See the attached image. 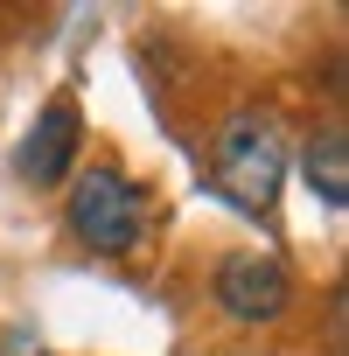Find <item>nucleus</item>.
<instances>
[{
    "mask_svg": "<svg viewBox=\"0 0 349 356\" xmlns=\"http://www.w3.org/2000/svg\"><path fill=\"white\" fill-rule=\"evenodd\" d=\"M210 182L224 203H238L245 217H266L279 203L286 182V140L273 126V112H231L210 140Z\"/></svg>",
    "mask_w": 349,
    "mask_h": 356,
    "instance_id": "1",
    "label": "nucleus"
},
{
    "mask_svg": "<svg viewBox=\"0 0 349 356\" xmlns=\"http://www.w3.org/2000/svg\"><path fill=\"white\" fill-rule=\"evenodd\" d=\"M63 210H70V231H77L91 252H105V259H126V252L140 245V231H147V189L133 182V175H119L112 161L77 168Z\"/></svg>",
    "mask_w": 349,
    "mask_h": 356,
    "instance_id": "2",
    "label": "nucleus"
},
{
    "mask_svg": "<svg viewBox=\"0 0 349 356\" xmlns=\"http://www.w3.org/2000/svg\"><path fill=\"white\" fill-rule=\"evenodd\" d=\"M286 300H293V280H286V266H279L273 252H231V259L217 266V307H224L231 321H245V328L279 321Z\"/></svg>",
    "mask_w": 349,
    "mask_h": 356,
    "instance_id": "3",
    "label": "nucleus"
},
{
    "mask_svg": "<svg viewBox=\"0 0 349 356\" xmlns=\"http://www.w3.org/2000/svg\"><path fill=\"white\" fill-rule=\"evenodd\" d=\"M77 147H84L77 98H49L42 119L29 126V140H22V175H29L35 189H49V182H63V175L77 168Z\"/></svg>",
    "mask_w": 349,
    "mask_h": 356,
    "instance_id": "4",
    "label": "nucleus"
},
{
    "mask_svg": "<svg viewBox=\"0 0 349 356\" xmlns=\"http://www.w3.org/2000/svg\"><path fill=\"white\" fill-rule=\"evenodd\" d=\"M300 175L328 210H349V147H342V133H314L300 147Z\"/></svg>",
    "mask_w": 349,
    "mask_h": 356,
    "instance_id": "5",
    "label": "nucleus"
},
{
    "mask_svg": "<svg viewBox=\"0 0 349 356\" xmlns=\"http://www.w3.org/2000/svg\"><path fill=\"white\" fill-rule=\"evenodd\" d=\"M8 356H42V349H29V335H15V349Z\"/></svg>",
    "mask_w": 349,
    "mask_h": 356,
    "instance_id": "6",
    "label": "nucleus"
}]
</instances>
